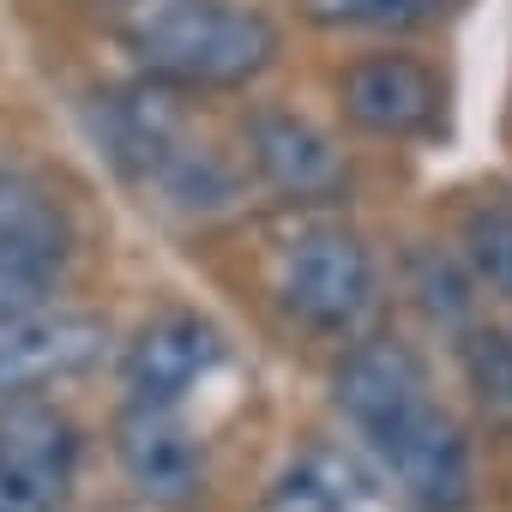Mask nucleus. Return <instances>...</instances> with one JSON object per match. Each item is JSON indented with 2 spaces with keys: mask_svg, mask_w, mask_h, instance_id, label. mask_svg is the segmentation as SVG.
Segmentation results:
<instances>
[{
  "mask_svg": "<svg viewBox=\"0 0 512 512\" xmlns=\"http://www.w3.org/2000/svg\"><path fill=\"white\" fill-rule=\"evenodd\" d=\"M338 410L356 422V434L374 446L386 476L404 488L416 512H470L476 470L464 428L434 404L428 368L398 338H362L338 362L332 380Z\"/></svg>",
  "mask_w": 512,
  "mask_h": 512,
  "instance_id": "f257e3e1",
  "label": "nucleus"
},
{
  "mask_svg": "<svg viewBox=\"0 0 512 512\" xmlns=\"http://www.w3.org/2000/svg\"><path fill=\"white\" fill-rule=\"evenodd\" d=\"M121 43L163 91H241L284 55V31L247 0H145Z\"/></svg>",
  "mask_w": 512,
  "mask_h": 512,
  "instance_id": "f03ea898",
  "label": "nucleus"
},
{
  "mask_svg": "<svg viewBox=\"0 0 512 512\" xmlns=\"http://www.w3.org/2000/svg\"><path fill=\"white\" fill-rule=\"evenodd\" d=\"M175 97L181 91H163L151 79H139L127 91H109L97 103V139L121 163V175H133L139 187H151L163 205L205 217V211H223L235 199V175L223 169L217 151H205L187 133Z\"/></svg>",
  "mask_w": 512,
  "mask_h": 512,
  "instance_id": "7ed1b4c3",
  "label": "nucleus"
},
{
  "mask_svg": "<svg viewBox=\"0 0 512 512\" xmlns=\"http://www.w3.org/2000/svg\"><path fill=\"white\" fill-rule=\"evenodd\" d=\"M278 296L308 332H326V338L362 332V320L380 302V272L368 241L344 223H308L284 253Z\"/></svg>",
  "mask_w": 512,
  "mask_h": 512,
  "instance_id": "20e7f679",
  "label": "nucleus"
},
{
  "mask_svg": "<svg viewBox=\"0 0 512 512\" xmlns=\"http://www.w3.org/2000/svg\"><path fill=\"white\" fill-rule=\"evenodd\" d=\"M67 260H73V217L61 193L19 163H0V320L49 302Z\"/></svg>",
  "mask_w": 512,
  "mask_h": 512,
  "instance_id": "39448f33",
  "label": "nucleus"
},
{
  "mask_svg": "<svg viewBox=\"0 0 512 512\" xmlns=\"http://www.w3.org/2000/svg\"><path fill=\"white\" fill-rule=\"evenodd\" d=\"M79 470V428L43 398L0 404V512H61Z\"/></svg>",
  "mask_w": 512,
  "mask_h": 512,
  "instance_id": "423d86ee",
  "label": "nucleus"
},
{
  "mask_svg": "<svg viewBox=\"0 0 512 512\" xmlns=\"http://www.w3.org/2000/svg\"><path fill=\"white\" fill-rule=\"evenodd\" d=\"M109 350V326L85 308H25L0 320V404H19L49 392L55 380H73L97 368Z\"/></svg>",
  "mask_w": 512,
  "mask_h": 512,
  "instance_id": "0eeeda50",
  "label": "nucleus"
},
{
  "mask_svg": "<svg viewBox=\"0 0 512 512\" xmlns=\"http://www.w3.org/2000/svg\"><path fill=\"white\" fill-rule=\"evenodd\" d=\"M338 109L356 133L374 139H422L446 115V85L422 55L374 49L338 73Z\"/></svg>",
  "mask_w": 512,
  "mask_h": 512,
  "instance_id": "6e6552de",
  "label": "nucleus"
},
{
  "mask_svg": "<svg viewBox=\"0 0 512 512\" xmlns=\"http://www.w3.org/2000/svg\"><path fill=\"white\" fill-rule=\"evenodd\" d=\"M247 163L278 199L290 205H320V199H338L350 187V163L338 151V139L326 127H314L308 115H290V109H253L247 127Z\"/></svg>",
  "mask_w": 512,
  "mask_h": 512,
  "instance_id": "1a4fd4ad",
  "label": "nucleus"
},
{
  "mask_svg": "<svg viewBox=\"0 0 512 512\" xmlns=\"http://www.w3.org/2000/svg\"><path fill=\"white\" fill-rule=\"evenodd\" d=\"M115 458L151 506H193L205 494V440L163 404H127Z\"/></svg>",
  "mask_w": 512,
  "mask_h": 512,
  "instance_id": "9d476101",
  "label": "nucleus"
},
{
  "mask_svg": "<svg viewBox=\"0 0 512 512\" xmlns=\"http://www.w3.org/2000/svg\"><path fill=\"white\" fill-rule=\"evenodd\" d=\"M217 362H223V338H217L211 320H199V314H157L121 350V392H127V404L175 410Z\"/></svg>",
  "mask_w": 512,
  "mask_h": 512,
  "instance_id": "9b49d317",
  "label": "nucleus"
},
{
  "mask_svg": "<svg viewBox=\"0 0 512 512\" xmlns=\"http://www.w3.org/2000/svg\"><path fill=\"white\" fill-rule=\"evenodd\" d=\"M464 0H302L314 31H356V37H416L446 25Z\"/></svg>",
  "mask_w": 512,
  "mask_h": 512,
  "instance_id": "f8f14e48",
  "label": "nucleus"
},
{
  "mask_svg": "<svg viewBox=\"0 0 512 512\" xmlns=\"http://www.w3.org/2000/svg\"><path fill=\"white\" fill-rule=\"evenodd\" d=\"M362 494V476L338 452H302L266 494V512H350Z\"/></svg>",
  "mask_w": 512,
  "mask_h": 512,
  "instance_id": "ddd939ff",
  "label": "nucleus"
},
{
  "mask_svg": "<svg viewBox=\"0 0 512 512\" xmlns=\"http://www.w3.org/2000/svg\"><path fill=\"white\" fill-rule=\"evenodd\" d=\"M410 296L452 338L464 326H476V278H470L464 260H452V253H434V247L428 253H410Z\"/></svg>",
  "mask_w": 512,
  "mask_h": 512,
  "instance_id": "4468645a",
  "label": "nucleus"
},
{
  "mask_svg": "<svg viewBox=\"0 0 512 512\" xmlns=\"http://www.w3.org/2000/svg\"><path fill=\"white\" fill-rule=\"evenodd\" d=\"M458 368L488 416H512V332L500 326H464L458 332Z\"/></svg>",
  "mask_w": 512,
  "mask_h": 512,
  "instance_id": "2eb2a0df",
  "label": "nucleus"
},
{
  "mask_svg": "<svg viewBox=\"0 0 512 512\" xmlns=\"http://www.w3.org/2000/svg\"><path fill=\"white\" fill-rule=\"evenodd\" d=\"M464 266L512 302V205H482L464 217Z\"/></svg>",
  "mask_w": 512,
  "mask_h": 512,
  "instance_id": "dca6fc26",
  "label": "nucleus"
},
{
  "mask_svg": "<svg viewBox=\"0 0 512 512\" xmlns=\"http://www.w3.org/2000/svg\"><path fill=\"white\" fill-rule=\"evenodd\" d=\"M109 7H145V0H109Z\"/></svg>",
  "mask_w": 512,
  "mask_h": 512,
  "instance_id": "f3484780",
  "label": "nucleus"
}]
</instances>
